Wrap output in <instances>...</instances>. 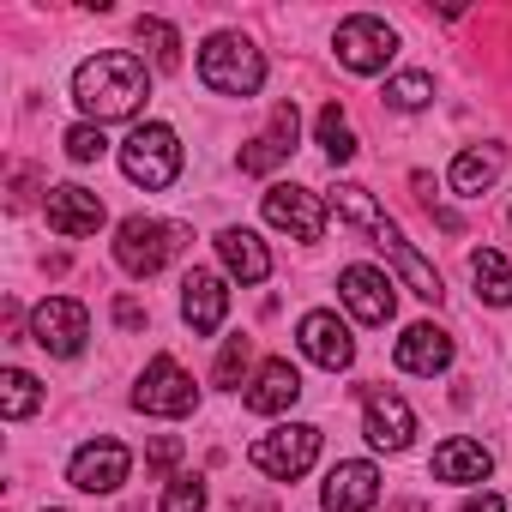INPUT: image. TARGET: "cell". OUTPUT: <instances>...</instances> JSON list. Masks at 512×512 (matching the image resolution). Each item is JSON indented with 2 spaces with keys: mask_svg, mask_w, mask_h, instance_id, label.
Wrapping results in <instances>:
<instances>
[{
  "mask_svg": "<svg viewBox=\"0 0 512 512\" xmlns=\"http://www.w3.org/2000/svg\"><path fill=\"white\" fill-rule=\"evenodd\" d=\"M332 205H338V217H344V223H356V229H362V235H368V241L386 253V260H392V272L410 284V296H422V302H440V296H446L440 272H434V266L422 260V253L404 241V229H398V223H392V217L374 205V193H368V187H356V181H338V187H332Z\"/></svg>",
  "mask_w": 512,
  "mask_h": 512,
  "instance_id": "6da1fadb",
  "label": "cell"
},
{
  "mask_svg": "<svg viewBox=\"0 0 512 512\" xmlns=\"http://www.w3.org/2000/svg\"><path fill=\"white\" fill-rule=\"evenodd\" d=\"M145 97H151L145 61H139V55H127V49L91 55V61H79V73H73V103L85 109V121H91V127L139 115V109H145Z\"/></svg>",
  "mask_w": 512,
  "mask_h": 512,
  "instance_id": "7a4b0ae2",
  "label": "cell"
},
{
  "mask_svg": "<svg viewBox=\"0 0 512 512\" xmlns=\"http://www.w3.org/2000/svg\"><path fill=\"white\" fill-rule=\"evenodd\" d=\"M199 79L217 91V97H253L266 85V55L253 49L241 31H217V37H205V49H199Z\"/></svg>",
  "mask_w": 512,
  "mask_h": 512,
  "instance_id": "3957f363",
  "label": "cell"
},
{
  "mask_svg": "<svg viewBox=\"0 0 512 512\" xmlns=\"http://www.w3.org/2000/svg\"><path fill=\"white\" fill-rule=\"evenodd\" d=\"M187 247V229L181 223H163V217H127L115 229V266L127 278H157L175 253Z\"/></svg>",
  "mask_w": 512,
  "mask_h": 512,
  "instance_id": "277c9868",
  "label": "cell"
},
{
  "mask_svg": "<svg viewBox=\"0 0 512 512\" xmlns=\"http://www.w3.org/2000/svg\"><path fill=\"white\" fill-rule=\"evenodd\" d=\"M121 175L133 187H145V193L169 187L181 175V139H175V127H163V121L133 127V139L121 145Z\"/></svg>",
  "mask_w": 512,
  "mask_h": 512,
  "instance_id": "5b68a950",
  "label": "cell"
},
{
  "mask_svg": "<svg viewBox=\"0 0 512 512\" xmlns=\"http://www.w3.org/2000/svg\"><path fill=\"white\" fill-rule=\"evenodd\" d=\"M247 458H253V470H266L272 482H296V476H308L314 458H320V428H314V422H284V428H272V434L253 440Z\"/></svg>",
  "mask_w": 512,
  "mask_h": 512,
  "instance_id": "8992f818",
  "label": "cell"
},
{
  "mask_svg": "<svg viewBox=\"0 0 512 512\" xmlns=\"http://www.w3.org/2000/svg\"><path fill=\"white\" fill-rule=\"evenodd\" d=\"M193 404H199L193 374L175 356H151L145 374H139V386H133V410H145V416H187Z\"/></svg>",
  "mask_w": 512,
  "mask_h": 512,
  "instance_id": "52a82bcc",
  "label": "cell"
},
{
  "mask_svg": "<svg viewBox=\"0 0 512 512\" xmlns=\"http://www.w3.org/2000/svg\"><path fill=\"white\" fill-rule=\"evenodd\" d=\"M332 49H338V61H344L350 73H386L392 55H398V31H392L386 19H374V13H356V19L338 25Z\"/></svg>",
  "mask_w": 512,
  "mask_h": 512,
  "instance_id": "ba28073f",
  "label": "cell"
},
{
  "mask_svg": "<svg viewBox=\"0 0 512 512\" xmlns=\"http://www.w3.org/2000/svg\"><path fill=\"white\" fill-rule=\"evenodd\" d=\"M31 338H37L49 356H79L85 338H91V314H85V302H73V296H49V302H37V314H31Z\"/></svg>",
  "mask_w": 512,
  "mask_h": 512,
  "instance_id": "9c48e42d",
  "label": "cell"
},
{
  "mask_svg": "<svg viewBox=\"0 0 512 512\" xmlns=\"http://www.w3.org/2000/svg\"><path fill=\"white\" fill-rule=\"evenodd\" d=\"M127 470H133V452L121 440H85L73 452V464H67V482L79 494H115L127 482Z\"/></svg>",
  "mask_w": 512,
  "mask_h": 512,
  "instance_id": "30bf717a",
  "label": "cell"
},
{
  "mask_svg": "<svg viewBox=\"0 0 512 512\" xmlns=\"http://www.w3.org/2000/svg\"><path fill=\"white\" fill-rule=\"evenodd\" d=\"M266 223L284 229V235H296V241H320L326 235V199L308 193V187L278 181V187H266Z\"/></svg>",
  "mask_w": 512,
  "mask_h": 512,
  "instance_id": "8fae6325",
  "label": "cell"
},
{
  "mask_svg": "<svg viewBox=\"0 0 512 512\" xmlns=\"http://www.w3.org/2000/svg\"><path fill=\"white\" fill-rule=\"evenodd\" d=\"M362 434H368V446H380V452H404V446L416 440V410H410L398 392L374 386V392H362Z\"/></svg>",
  "mask_w": 512,
  "mask_h": 512,
  "instance_id": "7c38bea8",
  "label": "cell"
},
{
  "mask_svg": "<svg viewBox=\"0 0 512 512\" xmlns=\"http://www.w3.org/2000/svg\"><path fill=\"white\" fill-rule=\"evenodd\" d=\"M338 296H344V308H350L362 326H386V320L398 314V290H392V278L374 272V266H344Z\"/></svg>",
  "mask_w": 512,
  "mask_h": 512,
  "instance_id": "4fadbf2b",
  "label": "cell"
},
{
  "mask_svg": "<svg viewBox=\"0 0 512 512\" xmlns=\"http://www.w3.org/2000/svg\"><path fill=\"white\" fill-rule=\"evenodd\" d=\"M296 338H302V356H308V362H320L326 374H344V368L356 362V338H350V326H344L338 314H326V308L302 314Z\"/></svg>",
  "mask_w": 512,
  "mask_h": 512,
  "instance_id": "5bb4252c",
  "label": "cell"
},
{
  "mask_svg": "<svg viewBox=\"0 0 512 512\" xmlns=\"http://www.w3.org/2000/svg\"><path fill=\"white\" fill-rule=\"evenodd\" d=\"M296 139H302V115H296V103H278L272 109V127L260 139L241 145V175H272L278 163H290Z\"/></svg>",
  "mask_w": 512,
  "mask_h": 512,
  "instance_id": "9a60e30c",
  "label": "cell"
},
{
  "mask_svg": "<svg viewBox=\"0 0 512 512\" xmlns=\"http://www.w3.org/2000/svg\"><path fill=\"white\" fill-rule=\"evenodd\" d=\"M43 211H49V229L55 235H97L103 229V199L91 193V187H79V181H67V187H49V199H43Z\"/></svg>",
  "mask_w": 512,
  "mask_h": 512,
  "instance_id": "2e32d148",
  "label": "cell"
},
{
  "mask_svg": "<svg viewBox=\"0 0 512 512\" xmlns=\"http://www.w3.org/2000/svg\"><path fill=\"white\" fill-rule=\"evenodd\" d=\"M374 500H380V470H374L368 458H344V464H332L326 494H320L326 512H368Z\"/></svg>",
  "mask_w": 512,
  "mask_h": 512,
  "instance_id": "e0dca14e",
  "label": "cell"
},
{
  "mask_svg": "<svg viewBox=\"0 0 512 512\" xmlns=\"http://www.w3.org/2000/svg\"><path fill=\"white\" fill-rule=\"evenodd\" d=\"M296 398H302V374L290 368V356H272L260 374H253V386L241 392V404H247V410H260V416H284Z\"/></svg>",
  "mask_w": 512,
  "mask_h": 512,
  "instance_id": "ac0fdd59",
  "label": "cell"
},
{
  "mask_svg": "<svg viewBox=\"0 0 512 512\" xmlns=\"http://www.w3.org/2000/svg\"><path fill=\"white\" fill-rule=\"evenodd\" d=\"M223 314H229L223 278H217V272H187V284H181V320H187L199 338H211V332L223 326Z\"/></svg>",
  "mask_w": 512,
  "mask_h": 512,
  "instance_id": "d6986e66",
  "label": "cell"
},
{
  "mask_svg": "<svg viewBox=\"0 0 512 512\" xmlns=\"http://www.w3.org/2000/svg\"><path fill=\"white\" fill-rule=\"evenodd\" d=\"M392 356H398L404 374H446V368H452V332H440V326L422 320V326H410V332L398 338Z\"/></svg>",
  "mask_w": 512,
  "mask_h": 512,
  "instance_id": "ffe728a7",
  "label": "cell"
},
{
  "mask_svg": "<svg viewBox=\"0 0 512 512\" xmlns=\"http://www.w3.org/2000/svg\"><path fill=\"white\" fill-rule=\"evenodd\" d=\"M217 253H223V266H229L241 284H266V278H272V253H266V241L253 235V229H241V223L217 229Z\"/></svg>",
  "mask_w": 512,
  "mask_h": 512,
  "instance_id": "44dd1931",
  "label": "cell"
},
{
  "mask_svg": "<svg viewBox=\"0 0 512 512\" xmlns=\"http://www.w3.org/2000/svg\"><path fill=\"white\" fill-rule=\"evenodd\" d=\"M434 476H440V482H458V488H470V482H488V476H494V452H488L482 440H464V434H452V440L434 452Z\"/></svg>",
  "mask_w": 512,
  "mask_h": 512,
  "instance_id": "7402d4cb",
  "label": "cell"
},
{
  "mask_svg": "<svg viewBox=\"0 0 512 512\" xmlns=\"http://www.w3.org/2000/svg\"><path fill=\"white\" fill-rule=\"evenodd\" d=\"M494 175H500V145H470V151H458L452 169H446V181H452L458 199H482V193L494 187Z\"/></svg>",
  "mask_w": 512,
  "mask_h": 512,
  "instance_id": "603a6c76",
  "label": "cell"
},
{
  "mask_svg": "<svg viewBox=\"0 0 512 512\" xmlns=\"http://www.w3.org/2000/svg\"><path fill=\"white\" fill-rule=\"evenodd\" d=\"M470 278H476V296H482V302L512 308V266L500 260L494 247H476V253H470Z\"/></svg>",
  "mask_w": 512,
  "mask_h": 512,
  "instance_id": "cb8c5ba5",
  "label": "cell"
},
{
  "mask_svg": "<svg viewBox=\"0 0 512 512\" xmlns=\"http://www.w3.org/2000/svg\"><path fill=\"white\" fill-rule=\"evenodd\" d=\"M37 404H43V386H37L25 368H7V374H0V416H7V422H25Z\"/></svg>",
  "mask_w": 512,
  "mask_h": 512,
  "instance_id": "d4e9b609",
  "label": "cell"
},
{
  "mask_svg": "<svg viewBox=\"0 0 512 512\" xmlns=\"http://www.w3.org/2000/svg\"><path fill=\"white\" fill-rule=\"evenodd\" d=\"M314 133H320V151H326L332 163H350V157H356V133H350V121H344V109H338V103H326V109H320Z\"/></svg>",
  "mask_w": 512,
  "mask_h": 512,
  "instance_id": "484cf974",
  "label": "cell"
},
{
  "mask_svg": "<svg viewBox=\"0 0 512 512\" xmlns=\"http://www.w3.org/2000/svg\"><path fill=\"white\" fill-rule=\"evenodd\" d=\"M386 103L404 109V115H416V109L434 103V79L428 73H398V79H386Z\"/></svg>",
  "mask_w": 512,
  "mask_h": 512,
  "instance_id": "4316f807",
  "label": "cell"
},
{
  "mask_svg": "<svg viewBox=\"0 0 512 512\" xmlns=\"http://www.w3.org/2000/svg\"><path fill=\"white\" fill-rule=\"evenodd\" d=\"M139 43L151 49V61L169 73V67H181V37H175V25H163V19H139Z\"/></svg>",
  "mask_w": 512,
  "mask_h": 512,
  "instance_id": "83f0119b",
  "label": "cell"
},
{
  "mask_svg": "<svg viewBox=\"0 0 512 512\" xmlns=\"http://www.w3.org/2000/svg\"><path fill=\"white\" fill-rule=\"evenodd\" d=\"M157 512H205V482L187 470V476H169V488H163V506Z\"/></svg>",
  "mask_w": 512,
  "mask_h": 512,
  "instance_id": "f1b7e54d",
  "label": "cell"
},
{
  "mask_svg": "<svg viewBox=\"0 0 512 512\" xmlns=\"http://www.w3.org/2000/svg\"><path fill=\"white\" fill-rule=\"evenodd\" d=\"M109 151V139H103V127H91V121H79V127H67V157L73 163H97Z\"/></svg>",
  "mask_w": 512,
  "mask_h": 512,
  "instance_id": "f546056e",
  "label": "cell"
},
{
  "mask_svg": "<svg viewBox=\"0 0 512 512\" xmlns=\"http://www.w3.org/2000/svg\"><path fill=\"white\" fill-rule=\"evenodd\" d=\"M247 356H253V344H247V338H229L223 356H217V386H235V380L247 374Z\"/></svg>",
  "mask_w": 512,
  "mask_h": 512,
  "instance_id": "4dcf8cb0",
  "label": "cell"
},
{
  "mask_svg": "<svg viewBox=\"0 0 512 512\" xmlns=\"http://www.w3.org/2000/svg\"><path fill=\"white\" fill-rule=\"evenodd\" d=\"M458 512H506V500H500V494H488V488H482V494H470V500H464V506H458Z\"/></svg>",
  "mask_w": 512,
  "mask_h": 512,
  "instance_id": "1f68e13d",
  "label": "cell"
},
{
  "mask_svg": "<svg viewBox=\"0 0 512 512\" xmlns=\"http://www.w3.org/2000/svg\"><path fill=\"white\" fill-rule=\"evenodd\" d=\"M115 320H121V326H127V332H133V326H145V308H139V302H127V296H121V302H115Z\"/></svg>",
  "mask_w": 512,
  "mask_h": 512,
  "instance_id": "d6a6232c",
  "label": "cell"
},
{
  "mask_svg": "<svg viewBox=\"0 0 512 512\" xmlns=\"http://www.w3.org/2000/svg\"><path fill=\"white\" fill-rule=\"evenodd\" d=\"M175 458H181V440H157L151 446V464H175Z\"/></svg>",
  "mask_w": 512,
  "mask_h": 512,
  "instance_id": "836d02e7",
  "label": "cell"
},
{
  "mask_svg": "<svg viewBox=\"0 0 512 512\" xmlns=\"http://www.w3.org/2000/svg\"><path fill=\"white\" fill-rule=\"evenodd\" d=\"M43 512H61V506H43Z\"/></svg>",
  "mask_w": 512,
  "mask_h": 512,
  "instance_id": "e575fe53",
  "label": "cell"
}]
</instances>
